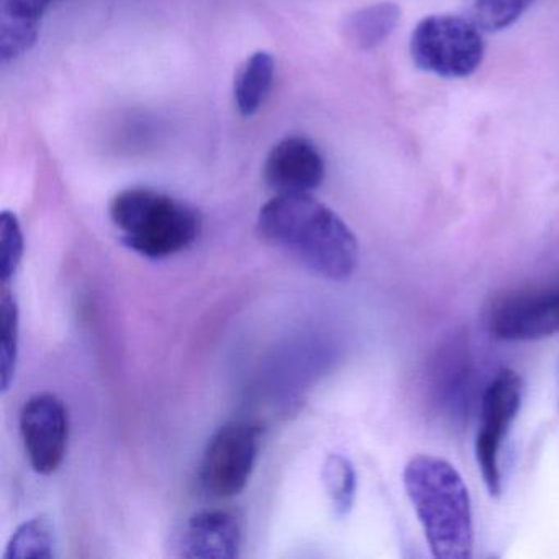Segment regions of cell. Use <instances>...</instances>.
Masks as SVG:
<instances>
[{
  "mask_svg": "<svg viewBox=\"0 0 559 559\" xmlns=\"http://www.w3.org/2000/svg\"><path fill=\"white\" fill-rule=\"evenodd\" d=\"M404 487L438 559H469L474 549L469 492L456 467L437 456L414 457L404 469Z\"/></svg>",
  "mask_w": 559,
  "mask_h": 559,
  "instance_id": "2",
  "label": "cell"
},
{
  "mask_svg": "<svg viewBox=\"0 0 559 559\" xmlns=\"http://www.w3.org/2000/svg\"><path fill=\"white\" fill-rule=\"evenodd\" d=\"M535 0H464L467 17L483 32H500L515 24Z\"/></svg>",
  "mask_w": 559,
  "mask_h": 559,
  "instance_id": "18",
  "label": "cell"
},
{
  "mask_svg": "<svg viewBox=\"0 0 559 559\" xmlns=\"http://www.w3.org/2000/svg\"><path fill=\"white\" fill-rule=\"evenodd\" d=\"M401 21V9L392 2H381L356 11L343 24L346 40L358 50H372L384 44Z\"/></svg>",
  "mask_w": 559,
  "mask_h": 559,
  "instance_id": "14",
  "label": "cell"
},
{
  "mask_svg": "<svg viewBox=\"0 0 559 559\" xmlns=\"http://www.w3.org/2000/svg\"><path fill=\"white\" fill-rule=\"evenodd\" d=\"M258 231L264 241L325 280L342 283L358 266L355 234L332 209L310 194L271 199L258 215Z\"/></svg>",
  "mask_w": 559,
  "mask_h": 559,
  "instance_id": "1",
  "label": "cell"
},
{
  "mask_svg": "<svg viewBox=\"0 0 559 559\" xmlns=\"http://www.w3.org/2000/svg\"><path fill=\"white\" fill-rule=\"evenodd\" d=\"M19 359V306L11 290L0 297V379L2 391H9L15 378Z\"/></svg>",
  "mask_w": 559,
  "mask_h": 559,
  "instance_id": "17",
  "label": "cell"
},
{
  "mask_svg": "<svg viewBox=\"0 0 559 559\" xmlns=\"http://www.w3.org/2000/svg\"><path fill=\"white\" fill-rule=\"evenodd\" d=\"M276 63L266 51L251 55L235 78V104L243 117H253L266 103L273 87Z\"/></svg>",
  "mask_w": 559,
  "mask_h": 559,
  "instance_id": "13",
  "label": "cell"
},
{
  "mask_svg": "<svg viewBox=\"0 0 559 559\" xmlns=\"http://www.w3.org/2000/svg\"><path fill=\"white\" fill-rule=\"evenodd\" d=\"M322 483L336 515H348L355 506L356 487H358L356 469L352 461L343 454L333 453L326 456L322 467Z\"/></svg>",
  "mask_w": 559,
  "mask_h": 559,
  "instance_id": "16",
  "label": "cell"
},
{
  "mask_svg": "<svg viewBox=\"0 0 559 559\" xmlns=\"http://www.w3.org/2000/svg\"><path fill=\"white\" fill-rule=\"evenodd\" d=\"M522 379L515 371L503 369L492 379L480 402V425L476 437V460L490 496L502 492L503 438L509 433L522 407Z\"/></svg>",
  "mask_w": 559,
  "mask_h": 559,
  "instance_id": "6",
  "label": "cell"
},
{
  "mask_svg": "<svg viewBox=\"0 0 559 559\" xmlns=\"http://www.w3.org/2000/svg\"><path fill=\"white\" fill-rule=\"evenodd\" d=\"M58 0H0V60L8 64L37 44L40 22Z\"/></svg>",
  "mask_w": 559,
  "mask_h": 559,
  "instance_id": "11",
  "label": "cell"
},
{
  "mask_svg": "<svg viewBox=\"0 0 559 559\" xmlns=\"http://www.w3.org/2000/svg\"><path fill=\"white\" fill-rule=\"evenodd\" d=\"M109 214L123 243L150 260L188 250L201 234V217L194 207L153 189L119 192L110 202Z\"/></svg>",
  "mask_w": 559,
  "mask_h": 559,
  "instance_id": "3",
  "label": "cell"
},
{
  "mask_svg": "<svg viewBox=\"0 0 559 559\" xmlns=\"http://www.w3.org/2000/svg\"><path fill=\"white\" fill-rule=\"evenodd\" d=\"M466 349L460 343H453L435 361V392L451 414H461L469 401L473 371Z\"/></svg>",
  "mask_w": 559,
  "mask_h": 559,
  "instance_id": "12",
  "label": "cell"
},
{
  "mask_svg": "<svg viewBox=\"0 0 559 559\" xmlns=\"http://www.w3.org/2000/svg\"><path fill=\"white\" fill-rule=\"evenodd\" d=\"M24 257V234L17 215L11 211L0 215V280L8 286Z\"/></svg>",
  "mask_w": 559,
  "mask_h": 559,
  "instance_id": "19",
  "label": "cell"
},
{
  "mask_svg": "<svg viewBox=\"0 0 559 559\" xmlns=\"http://www.w3.org/2000/svg\"><path fill=\"white\" fill-rule=\"evenodd\" d=\"M57 549V532L50 516H35L22 523L4 552V559H51Z\"/></svg>",
  "mask_w": 559,
  "mask_h": 559,
  "instance_id": "15",
  "label": "cell"
},
{
  "mask_svg": "<svg viewBox=\"0 0 559 559\" xmlns=\"http://www.w3.org/2000/svg\"><path fill=\"white\" fill-rule=\"evenodd\" d=\"M490 333L502 342H535L559 333V286L522 290L497 304Z\"/></svg>",
  "mask_w": 559,
  "mask_h": 559,
  "instance_id": "8",
  "label": "cell"
},
{
  "mask_svg": "<svg viewBox=\"0 0 559 559\" xmlns=\"http://www.w3.org/2000/svg\"><path fill=\"white\" fill-rule=\"evenodd\" d=\"M263 176L276 195L310 194L325 179V162L309 140L289 136L273 146Z\"/></svg>",
  "mask_w": 559,
  "mask_h": 559,
  "instance_id": "10",
  "label": "cell"
},
{
  "mask_svg": "<svg viewBox=\"0 0 559 559\" xmlns=\"http://www.w3.org/2000/svg\"><path fill=\"white\" fill-rule=\"evenodd\" d=\"M243 545V523L237 513L227 509L202 510L173 538L179 558L231 559L240 556Z\"/></svg>",
  "mask_w": 559,
  "mask_h": 559,
  "instance_id": "9",
  "label": "cell"
},
{
  "mask_svg": "<svg viewBox=\"0 0 559 559\" xmlns=\"http://www.w3.org/2000/svg\"><path fill=\"white\" fill-rule=\"evenodd\" d=\"M261 447V428L251 421H230L209 440L199 467V483L215 499L237 496L247 487Z\"/></svg>",
  "mask_w": 559,
  "mask_h": 559,
  "instance_id": "5",
  "label": "cell"
},
{
  "mask_svg": "<svg viewBox=\"0 0 559 559\" xmlns=\"http://www.w3.org/2000/svg\"><path fill=\"white\" fill-rule=\"evenodd\" d=\"M412 61L418 70L444 80H461L479 70L486 55L483 31L461 15H428L411 37Z\"/></svg>",
  "mask_w": 559,
  "mask_h": 559,
  "instance_id": "4",
  "label": "cell"
},
{
  "mask_svg": "<svg viewBox=\"0 0 559 559\" xmlns=\"http://www.w3.org/2000/svg\"><path fill=\"white\" fill-rule=\"evenodd\" d=\"M25 453L38 474L50 476L60 469L70 441V414L60 397L50 392L34 395L21 412Z\"/></svg>",
  "mask_w": 559,
  "mask_h": 559,
  "instance_id": "7",
  "label": "cell"
}]
</instances>
